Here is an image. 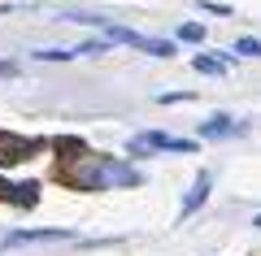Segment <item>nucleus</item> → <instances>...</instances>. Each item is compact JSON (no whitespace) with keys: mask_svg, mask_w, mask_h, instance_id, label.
<instances>
[{"mask_svg":"<svg viewBox=\"0 0 261 256\" xmlns=\"http://www.w3.org/2000/svg\"><path fill=\"white\" fill-rule=\"evenodd\" d=\"M65 183L79 191H105V187H140V169L113 161V156H96V152H79L74 161L61 169Z\"/></svg>","mask_w":261,"mask_h":256,"instance_id":"nucleus-1","label":"nucleus"},{"mask_svg":"<svg viewBox=\"0 0 261 256\" xmlns=\"http://www.w3.org/2000/svg\"><path fill=\"white\" fill-rule=\"evenodd\" d=\"M105 35L109 39H118V44H130V48H140V52H148V56H174V44L170 39H148V35H140V31H130V26H113V22H105Z\"/></svg>","mask_w":261,"mask_h":256,"instance_id":"nucleus-2","label":"nucleus"},{"mask_svg":"<svg viewBox=\"0 0 261 256\" xmlns=\"http://www.w3.org/2000/svg\"><path fill=\"white\" fill-rule=\"evenodd\" d=\"M135 148H161V152H196L192 139L166 135V130H148V135H140V139H135Z\"/></svg>","mask_w":261,"mask_h":256,"instance_id":"nucleus-3","label":"nucleus"},{"mask_svg":"<svg viewBox=\"0 0 261 256\" xmlns=\"http://www.w3.org/2000/svg\"><path fill=\"white\" fill-rule=\"evenodd\" d=\"M57 239H70V230H61V226H57V230H18V235H9V239H5V243H57Z\"/></svg>","mask_w":261,"mask_h":256,"instance_id":"nucleus-4","label":"nucleus"},{"mask_svg":"<svg viewBox=\"0 0 261 256\" xmlns=\"http://www.w3.org/2000/svg\"><path fill=\"white\" fill-rule=\"evenodd\" d=\"M31 139H18V135H0V161H22V156H31Z\"/></svg>","mask_w":261,"mask_h":256,"instance_id":"nucleus-5","label":"nucleus"},{"mask_svg":"<svg viewBox=\"0 0 261 256\" xmlns=\"http://www.w3.org/2000/svg\"><path fill=\"white\" fill-rule=\"evenodd\" d=\"M205 200H209V174H200V178L192 183V191H187V200H183V217H192Z\"/></svg>","mask_w":261,"mask_h":256,"instance_id":"nucleus-6","label":"nucleus"},{"mask_svg":"<svg viewBox=\"0 0 261 256\" xmlns=\"http://www.w3.org/2000/svg\"><path fill=\"white\" fill-rule=\"evenodd\" d=\"M244 126H235L231 118H214V122H205L200 126V139H226V135H240Z\"/></svg>","mask_w":261,"mask_h":256,"instance_id":"nucleus-7","label":"nucleus"},{"mask_svg":"<svg viewBox=\"0 0 261 256\" xmlns=\"http://www.w3.org/2000/svg\"><path fill=\"white\" fill-rule=\"evenodd\" d=\"M192 65H196V74H222V65H226V61H222V56H200V52H196V61H192Z\"/></svg>","mask_w":261,"mask_h":256,"instance_id":"nucleus-8","label":"nucleus"},{"mask_svg":"<svg viewBox=\"0 0 261 256\" xmlns=\"http://www.w3.org/2000/svg\"><path fill=\"white\" fill-rule=\"evenodd\" d=\"M178 39H183V44H200V39H205V26H200V22H183V26H178Z\"/></svg>","mask_w":261,"mask_h":256,"instance_id":"nucleus-9","label":"nucleus"},{"mask_svg":"<svg viewBox=\"0 0 261 256\" xmlns=\"http://www.w3.org/2000/svg\"><path fill=\"white\" fill-rule=\"evenodd\" d=\"M39 61H70V56H74V52H70V48H39Z\"/></svg>","mask_w":261,"mask_h":256,"instance_id":"nucleus-10","label":"nucleus"},{"mask_svg":"<svg viewBox=\"0 0 261 256\" xmlns=\"http://www.w3.org/2000/svg\"><path fill=\"white\" fill-rule=\"evenodd\" d=\"M235 52H240V56H261V44H257V39H235Z\"/></svg>","mask_w":261,"mask_h":256,"instance_id":"nucleus-11","label":"nucleus"},{"mask_svg":"<svg viewBox=\"0 0 261 256\" xmlns=\"http://www.w3.org/2000/svg\"><path fill=\"white\" fill-rule=\"evenodd\" d=\"M200 13H218V18H231V9H226V5H200Z\"/></svg>","mask_w":261,"mask_h":256,"instance_id":"nucleus-12","label":"nucleus"},{"mask_svg":"<svg viewBox=\"0 0 261 256\" xmlns=\"http://www.w3.org/2000/svg\"><path fill=\"white\" fill-rule=\"evenodd\" d=\"M252 226H261V213H257V221H252Z\"/></svg>","mask_w":261,"mask_h":256,"instance_id":"nucleus-13","label":"nucleus"}]
</instances>
